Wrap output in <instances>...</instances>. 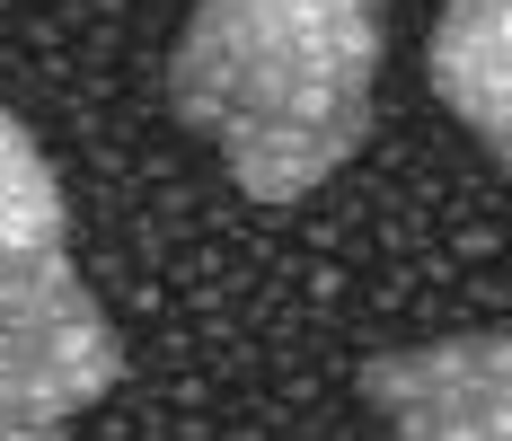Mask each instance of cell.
Returning <instances> with one entry per match:
<instances>
[{"label":"cell","instance_id":"1","mask_svg":"<svg viewBox=\"0 0 512 441\" xmlns=\"http://www.w3.org/2000/svg\"><path fill=\"white\" fill-rule=\"evenodd\" d=\"M389 0H195L168 53L186 133L256 203L318 195L371 133Z\"/></svg>","mask_w":512,"mask_h":441},{"label":"cell","instance_id":"2","mask_svg":"<svg viewBox=\"0 0 512 441\" xmlns=\"http://www.w3.org/2000/svg\"><path fill=\"white\" fill-rule=\"evenodd\" d=\"M124 380V336L71 247L0 265V433H62Z\"/></svg>","mask_w":512,"mask_h":441},{"label":"cell","instance_id":"3","mask_svg":"<svg viewBox=\"0 0 512 441\" xmlns=\"http://www.w3.org/2000/svg\"><path fill=\"white\" fill-rule=\"evenodd\" d=\"M362 397L389 441H512V327L371 353Z\"/></svg>","mask_w":512,"mask_h":441},{"label":"cell","instance_id":"4","mask_svg":"<svg viewBox=\"0 0 512 441\" xmlns=\"http://www.w3.org/2000/svg\"><path fill=\"white\" fill-rule=\"evenodd\" d=\"M433 89L512 177V0H451L433 18Z\"/></svg>","mask_w":512,"mask_h":441},{"label":"cell","instance_id":"5","mask_svg":"<svg viewBox=\"0 0 512 441\" xmlns=\"http://www.w3.org/2000/svg\"><path fill=\"white\" fill-rule=\"evenodd\" d=\"M62 221H71V203H62L53 159L36 150V133L0 106V265L45 256V247H71V239H62Z\"/></svg>","mask_w":512,"mask_h":441},{"label":"cell","instance_id":"6","mask_svg":"<svg viewBox=\"0 0 512 441\" xmlns=\"http://www.w3.org/2000/svg\"><path fill=\"white\" fill-rule=\"evenodd\" d=\"M0 441H71V433H0Z\"/></svg>","mask_w":512,"mask_h":441}]
</instances>
